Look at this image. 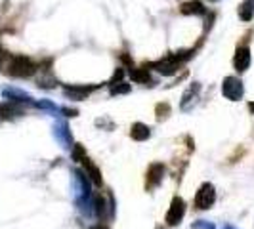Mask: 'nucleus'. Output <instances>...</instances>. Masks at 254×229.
<instances>
[{
    "label": "nucleus",
    "mask_w": 254,
    "mask_h": 229,
    "mask_svg": "<svg viewBox=\"0 0 254 229\" xmlns=\"http://www.w3.org/2000/svg\"><path fill=\"white\" fill-rule=\"evenodd\" d=\"M6 73L15 78H27L37 73V65L27 56H13L6 65Z\"/></svg>",
    "instance_id": "f257e3e1"
},
{
    "label": "nucleus",
    "mask_w": 254,
    "mask_h": 229,
    "mask_svg": "<svg viewBox=\"0 0 254 229\" xmlns=\"http://www.w3.org/2000/svg\"><path fill=\"white\" fill-rule=\"evenodd\" d=\"M184 54V52H182ZM182 54H174V56H166L165 59H161V61H155L151 63L149 67H153L157 73H161V75L165 76H170L174 75L176 71H178V67L182 65V61H186V59H190L191 54L193 52H186V56H182Z\"/></svg>",
    "instance_id": "f03ea898"
},
{
    "label": "nucleus",
    "mask_w": 254,
    "mask_h": 229,
    "mask_svg": "<svg viewBox=\"0 0 254 229\" xmlns=\"http://www.w3.org/2000/svg\"><path fill=\"white\" fill-rule=\"evenodd\" d=\"M75 201L78 204V208L84 212V204H86V210L90 214V185H88V178L80 172V170H75Z\"/></svg>",
    "instance_id": "7ed1b4c3"
},
{
    "label": "nucleus",
    "mask_w": 254,
    "mask_h": 229,
    "mask_svg": "<svg viewBox=\"0 0 254 229\" xmlns=\"http://www.w3.org/2000/svg\"><path fill=\"white\" fill-rule=\"evenodd\" d=\"M222 94H224V98H228L229 102L241 100L243 94H245L243 82L237 76H226L224 82H222Z\"/></svg>",
    "instance_id": "20e7f679"
},
{
    "label": "nucleus",
    "mask_w": 254,
    "mask_h": 229,
    "mask_svg": "<svg viewBox=\"0 0 254 229\" xmlns=\"http://www.w3.org/2000/svg\"><path fill=\"white\" fill-rule=\"evenodd\" d=\"M216 201V189H214V185L212 183H203L199 191H197V195H195V206L199 208V210H208L212 204Z\"/></svg>",
    "instance_id": "39448f33"
},
{
    "label": "nucleus",
    "mask_w": 254,
    "mask_h": 229,
    "mask_svg": "<svg viewBox=\"0 0 254 229\" xmlns=\"http://www.w3.org/2000/svg\"><path fill=\"white\" fill-rule=\"evenodd\" d=\"M184 214H186V203L182 197H174L172 203H170V208L166 212V224L172 228V226H178L180 222L184 220Z\"/></svg>",
    "instance_id": "423d86ee"
},
{
    "label": "nucleus",
    "mask_w": 254,
    "mask_h": 229,
    "mask_svg": "<svg viewBox=\"0 0 254 229\" xmlns=\"http://www.w3.org/2000/svg\"><path fill=\"white\" fill-rule=\"evenodd\" d=\"M96 90V86H84V84H73V86H65L64 94L65 98L69 100H75V102H80V100H86L90 94Z\"/></svg>",
    "instance_id": "0eeeda50"
},
{
    "label": "nucleus",
    "mask_w": 254,
    "mask_h": 229,
    "mask_svg": "<svg viewBox=\"0 0 254 229\" xmlns=\"http://www.w3.org/2000/svg\"><path fill=\"white\" fill-rule=\"evenodd\" d=\"M2 94H4V98L8 100V102L12 103H23V105H35L37 102H33V98L29 96V94H25L23 90H17V88H4L2 90Z\"/></svg>",
    "instance_id": "6e6552de"
},
{
    "label": "nucleus",
    "mask_w": 254,
    "mask_h": 229,
    "mask_svg": "<svg viewBox=\"0 0 254 229\" xmlns=\"http://www.w3.org/2000/svg\"><path fill=\"white\" fill-rule=\"evenodd\" d=\"M199 92H201V84L193 82L190 88L186 90V94L182 96V111H190L191 107L199 100Z\"/></svg>",
    "instance_id": "1a4fd4ad"
},
{
    "label": "nucleus",
    "mask_w": 254,
    "mask_h": 229,
    "mask_svg": "<svg viewBox=\"0 0 254 229\" xmlns=\"http://www.w3.org/2000/svg\"><path fill=\"white\" fill-rule=\"evenodd\" d=\"M165 178V166L161 165V163H155V165L149 166V170H147V181H145V185H147V189H153V187H157L161 181Z\"/></svg>",
    "instance_id": "9d476101"
},
{
    "label": "nucleus",
    "mask_w": 254,
    "mask_h": 229,
    "mask_svg": "<svg viewBox=\"0 0 254 229\" xmlns=\"http://www.w3.org/2000/svg\"><path fill=\"white\" fill-rule=\"evenodd\" d=\"M233 65L239 73H245L251 65V50L249 46H239L237 52H235V57H233Z\"/></svg>",
    "instance_id": "9b49d317"
},
{
    "label": "nucleus",
    "mask_w": 254,
    "mask_h": 229,
    "mask_svg": "<svg viewBox=\"0 0 254 229\" xmlns=\"http://www.w3.org/2000/svg\"><path fill=\"white\" fill-rule=\"evenodd\" d=\"M21 113H23V109L17 103H12V102L0 103V118H4V120L15 118V116H19Z\"/></svg>",
    "instance_id": "f8f14e48"
},
{
    "label": "nucleus",
    "mask_w": 254,
    "mask_h": 229,
    "mask_svg": "<svg viewBox=\"0 0 254 229\" xmlns=\"http://www.w3.org/2000/svg\"><path fill=\"white\" fill-rule=\"evenodd\" d=\"M82 165H84V170H86V176H90V179L96 183V185H100L102 187V174H100V170H98V166L92 165V161H90L88 157H82V161H80Z\"/></svg>",
    "instance_id": "ddd939ff"
},
{
    "label": "nucleus",
    "mask_w": 254,
    "mask_h": 229,
    "mask_svg": "<svg viewBox=\"0 0 254 229\" xmlns=\"http://www.w3.org/2000/svg\"><path fill=\"white\" fill-rule=\"evenodd\" d=\"M182 13H186V15H204L206 8L203 6V2H199V0H190V2H186L182 6Z\"/></svg>",
    "instance_id": "4468645a"
},
{
    "label": "nucleus",
    "mask_w": 254,
    "mask_h": 229,
    "mask_svg": "<svg viewBox=\"0 0 254 229\" xmlns=\"http://www.w3.org/2000/svg\"><path fill=\"white\" fill-rule=\"evenodd\" d=\"M130 136H132V140H136V141H145L151 136V130H149V126H145V124H141V122H136V124H132Z\"/></svg>",
    "instance_id": "2eb2a0df"
},
{
    "label": "nucleus",
    "mask_w": 254,
    "mask_h": 229,
    "mask_svg": "<svg viewBox=\"0 0 254 229\" xmlns=\"http://www.w3.org/2000/svg\"><path fill=\"white\" fill-rule=\"evenodd\" d=\"M130 76H132V80L134 82H138V84H155L151 80V76H149V71L147 69H134V67H130Z\"/></svg>",
    "instance_id": "dca6fc26"
},
{
    "label": "nucleus",
    "mask_w": 254,
    "mask_h": 229,
    "mask_svg": "<svg viewBox=\"0 0 254 229\" xmlns=\"http://www.w3.org/2000/svg\"><path fill=\"white\" fill-rule=\"evenodd\" d=\"M56 138L64 143V147H73L71 145V134H69V128L65 122H58L56 124Z\"/></svg>",
    "instance_id": "f3484780"
},
{
    "label": "nucleus",
    "mask_w": 254,
    "mask_h": 229,
    "mask_svg": "<svg viewBox=\"0 0 254 229\" xmlns=\"http://www.w3.org/2000/svg\"><path fill=\"white\" fill-rule=\"evenodd\" d=\"M239 17L243 21H251L254 17V0H243L241 6H239Z\"/></svg>",
    "instance_id": "a211bd4d"
},
{
    "label": "nucleus",
    "mask_w": 254,
    "mask_h": 229,
    "mask_svg": "<svg viewBox=\"0 0 254 229\" xmlns=\"http://www.w3.org/2000/svg\"><path fill=\"white\" fill-rule=\"evenodd\" d=\"M109 86H111V94H113V96H119V94H128V92H130V84L123 82V80L113 82V84H109Z\"/></svg>",
    "instance_id": "6ab92c4d"
},
{
    "label": "nucleus",
    "mask_w": 254,
    "mask_h": 229,
    "mask_svg": "<svg viewBox=\"0 0 254 229\" xmlns=\"http://www.w3.org/2000/svg\"><path fill=\"white\" fill-rule=\"evenodd\" d=\"M168 111H170L168 103H159V105H157V118H163V116H166V114H168Z\"/></svg>",
    "instance_id": "aec40b11"
},
{
    "label": "nucleus",
    "mask_w": 254,
    "mask_h": 229,
    "mask_svg": "<svg viewBox=\"0 0 254 229\" xmlns=\"http://www.w3.org/2000/svg\"><path fill=\"white\" fill-rule=\"evenodd\" d=\"M195 229H214V228H212L210 224H206V222L201 220V222H197V224H195Z\"/></svg>",
    "instance_id": "412c9836"
},
{
    "label": "nucleus",
    "mask_w": 254,
    "mask_h": 229,
    "mask_svg": "<svg viewBox=\"0 0 254 229\" xmlns=\"http://www.w3.org/2000/svg\"><path fill=\"white\" fill-rule=\"evenodd\" d=\"M92 229H107V228H105V226H102V224H100V226H94V228H92Z\"/></svg>",
    "instance_id": "4be33fe9"
},
{
    "label": "nucleus",
    "mask_w": 254,
    "mask_h": 229,
    "mask_svg": "<svg viewBox=\"0 0 254 229\" xmlns=\"http://www.w3.org/2000/svg\"><path fill=\"white\" fill-rule=\"evenodd\" d=\"M2 59H4V54H2V50H0V65H2Z\"/></svg>",
    "instance_id": "5701e85b"
},
{
    "label": "nucleus",
    "mask_w": 254,
    "mask_h": 229,
    "mask_svg": "<svg viewBox=\"0 0 254 229\" xmlns=\"http://www.w3.org/2000/svg\"><path fill=\"white\" fill-rule=\"evenodd\" d=\"M224 229H235V228H231V226H228V228H224Z\"/></svg>",
    "instance_id": "b1692460"
},
{
    "label": "nucleus",
    "mask_w": 254,
    "mask_h": 229,
    "mask_svg": "<svg viewBox=\"0 0 254 229\" xmlns=\"http://www.w3.org/2000/svg\"><path fill=\"white\" fill-rule=\"evenodd\" d=\"M212 2H216V0H212Z\"/></svg>",
    "instance_id": "393cba45"
}]
</instances>
